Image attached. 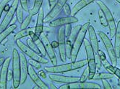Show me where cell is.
I'll list each match as a JSON object with an SVG mask.
<instances>
[{"label": "cell", "mask_w": 120, "mask_h": 89, "mask_svg": "<svg viewBox=\"0 0 120 89\" xmlns=\"http://www.w3.org/2000/svg\"><path fill=\"white\" fill-rule=\"evenodd\" d=\"M114 75L117 76L118 78L120 79V69L116 68V66L114 68Z\"/></svg>", "instance_id": "obj_41"}, {"label": "cell", "mask_w": 120, "mask_h": 89, "mask_svg": "<svg viewBox=\"0 0 120 89\" xmlns=\"http://www.w3.org/2000/svg\"><path fill=\"white\" fill-rule=\"evenodd\" d=\"M70 89L73 88H101V86L96 83L90 82H75L72 83H69Z\"/></svg>", "instance_id": "obj_19"}, {"label": "cell", "mask_w": 120, "mask_h": 89, "mask_svg": "<svg viewBox=\"0 0 120 89\" xmlns=\"http://www.w3.org/2000/svg\"><path fill=\"white\" fill-rule=\"evenodd\" d=\"M50 88H51V89H57L58 88H56V86H54V84L51 83V84H50Z\"/></svg>", "instance_id": "obj_47"}, {"label": "cell", "mask_w": 120, "mask_h": 89, "mask_svg": "<svg viewBox=\"0 0 120 89\" xmlns=\"http://www.w3.org/2000/svg\"><path fill=\"white\" fill-rule=\"evenodd\" d=\"M101 63H102V65H104V67L109 71V73H111L114 74L115 66L112 65V64L110 63L106 58L104 59V60H101Z\"/></svg>", "instance_id": "obj_27"}, {"label": "cell", "mask_w": 120, "mask_h": 89, "mask_svg": "<svg viewBox=\"0 0 120 89\" xmlns=\"http://www.w3.org/2000/svg\"><path fill=\"white\" fill-rule=\"evenodd\" d=\"M72 25L71 24H67L64 26V31H65V37L67 38L70 35L72 31Z\"/></svg>", "instance_id": "obj_37"}, {"label": "cell", "mask_w": 120, "mask_h": 89, "mask_svg": "<svg viewBox=\"0 0 120 89\" xmlns=\"http://www.w3.org/2000/svg\"><path fill=\"white\" fill-rule=\"evenodd\" d=\"M90 22H86L83 25L81 26V28L80 30V32L78 34V36L76 37L73 44H72V52H71V56H70V60L71 62H75L77 60L78 58V53L80 51V49L82 46V44L84 42L85 34L88 32V27L90 25Z\"/></svg>", "instance_id": "obj_2"}, {"label": "cell", "mask_w": 120, "mask_h": 89, "mask_svg": "<svg viewBox=\"0 0 120 89\" xmlns=\"http://www.w3.org/2000/svg\"><path fill=\"white\" fill-rule=\"evenodd\" d=\"M11 0H2V1L0 2V19H1V17L2 15L3 12L4 11V7Z\"/></svg>", "instance_id": "obj_33"}, {"label": "cell", "mask_w": 120, "mask_h": 89, "mask_svg": "<svg viewBox=\"0 0 120 89\" xmlns=\"http://www.w3.org/2000/svg\"><path fill=\"white\" fill-rule=\"evenodd\" d=\"M26 42H27L28 46L30 48H31V49L33 50L34 51H36V52H37L39 53L38 50V48H37V46H36V44L35 41H33V39H32L31 38H28L27 40H26Z\"/></svg>", "instance_id": "obj_31"}, {"label": "cell", "mask_w": 120, "mask_h": 89, "mask_svg": "<svg viewBox=\"0 0 120 89\" xmlns=\"http://www.w3.org/2000/svg\"><path fill=\"white\" fill-rule=\"evenodd\" d=\"M115 42H114V50L117 59L120 58V21L118 22L116 27L115 33Z\"/></svg>", "instance_id": "obj_21"}, {"label": "cell", "mask_w": 120, "mask_h": 89, "mask_svg": "<svg viewBox=\"0 0 120 89\" xmlns=\"http://www.w3.org/2000/svg\"><path fill=\"white\" fill-rule=\"evenodd\" d=\"M4 58H0V67H2L3 63H4Z\"/></svg>", "instance_id": "obj_45"}, {"label": "cell", "mask_w": 120, "mask_h": 89, "mask_svg": "<svg viewBox=\"0 0 120 89\" xmlns=\"http://www.w3.org/2000/svg\"><path fill=\"white\" fill-rule=\"evenodd\" d=\"M88 34H89V39H90V43L91 44V47L93 50L94 54H98V52L99 50V46H98V41L97 38V35L95 31V29L92 26L89 25L88 29Z\"/></svg>", "instance_id": "obj_18"}, {"label": "cell", "mask_w": 120, "mask_h": 89, "mask_svg": "<svg viewBox=\"0 0 120 89\" xmlns=\"http://www.w3.org/2000/svg\"><path fill=\"white\" fill-rule=\"evenodd\" d=\"M96 0H80L72 7L71 10V16L75 17L83 8H85V7H87L88 5H89L90 4L93 3Z\"/></svg>", "instance_id": "obj_20"}, {"label": "cell", "mask_w": 120, "mask_h": 89, "mask_svg": "<svg viewBox=\"0 0 120 89\" xmlns=\"http://www.w3.org/2000/svg\"><path fill=\"white\" fill-rule=\"evenodd\" d=\"M44 11L43 7H41L38 12V18L36 22V25L35 27V32L34 34L36 35L37 38H40L41 34L44 32Z\"/></svg>", "instance_id": "obj_17"}, {"label": "cell", "mask_w": 120, "mask_h": 89, "mask_svg": "<svg viewBox=\"0 0 120 89\" xmlns=\"http://www.w3.org/2000/svg\"><path fill=\"white\" fill-rule=\"evenodd\" d=\"M84 45L85 48V52H86L87 55V60H88V66L89 67L90 73L88 76L89 80H92L96 74V65L95 62V54H94L93 50L91 47V44L90 42L85 39L84 40Z\"/></svg>", "instance_id": "obj_4"}, {"label": "cell", "mask_w": 120, "mask_h": 89, "mask_svg": "<svg viewBox=\"0 0 120 89\" xmlns=\"http://www.w3.org/2000/svg\"><path fill=\"white\" fill-rule=\"evenodd\" d=\"M56 0H49V6H50V8H52L54 4H56Z\"/></svg>", "instance_id": "obj_44"}, {"label": "cell", "mask_w": 120, "mask_h": 89, "mask_svg": "<svg viewBox=\"0 0 120 89\" xmlns=\"http://www.w3.org/2000/svg\"><path fill=\"white\" fill-rule=\"evenodd\" d=\"M15 43L17 44V46L20 48V50L24 53V54L30 57L31 59L39 62L41 64H47L49 63V60L47 59H46L44 57L41 55L40 53L34 51L33 50L30 48L28 45H25V44L23 43L20 40H16Z\"/></svg>", "instance_id": "obj_5"}, {"label": "cell", "mask_w": 120, "mask_h": 89, "mask_svg": "<svg viewBox=\"0 0 120 89\" xmlns=\"http://www.w3.org/2000/svg\"><path fill=\"white\" fill-rule=\"evenodd\" d=\"M22 10H23V8L22 7V5L20 4V3H19V5L18 7L16 10V17H17V20L19 22V23H22L23 21V14H22Z\"/></svg>", "instance_id": "obj_28"}, {"label": "cell", "mask_w": 120, "mask_h": 89, "mask_svg": "<svg viewBox=\"0 0 120 89\" xmlns=\"http://www.w3.org/2000/svg\"><path fill=\"white\" fill-rule=\"evenodd\" d=\"M35 32V27H30V28H25L24 30H21L20 32L17 33L14 36V40L16 41L18 40H20L28 36H31L32 34Z\"/></svg>", "instance_id": "obj_22"}, {"label": "cell", "mask_w": 120, "mask_h": 89, "mask_svg": "<svg viewBox=\"0 0 120 89\" xmlns=\"http://www.w3.org/2000/svg\"><path fill=\"white\" fill-rule=\"evenodd\" d=\"M89 73H90V70H89V67L87 66L85 68V69L84 70L83 73L82 74V76L80 78V82H84L86 81V80L88 79V76H89Z\"/></svg>", "instance_id": "obj_32"}, {"label": "cell", "mask_w": 120, "mask_h": 89, "mask_svg": "<svg viewBox=\"0 0 120 89\" xmlns=\"http://www.w3.org/2000/svg\"><path fill=\"white\" fill-rule=\"evenodd\" d=\"M40 38L41 41L44 43V45L46 48V53L51 60V63L53 65H57V59H56V56L55 54V52L54 50V48L51 47V42L49 40V38H47V36L45 34H41Z\"/></svg>", "instance_id": "obj_11"}, {"label": "cell", "mask_w": 120, "mask_h": 89, "mask_svg": "<svg viewBox=\"0 0 120 89\" xmlns=\"http://www.w3.org/2000/svg\"><path fill=\"white\" fill-rule=\"evenodd\" d=\"M20 3L23 8V10L26 11V12H29L28 0H20Z\"/></svg>", "instance_id": "obj_35"}, {"label": "cell", "mask_w": 120, "mask_h": 89, "mask_svg": "<svg viewBox=\"0 0 120 89\" xmlns=\"http://www.w3.org/2000/svg\"><path fill=\"white\" fill-rule=\"evenodd\" d=\"M20 3V0H13L12 5L10 6V10L7 12V14L3 19L2 23L0 24V33L3 32L6 28L10 26L12 20L14 18V15L16 13V10Z\"/></svg>", "instance_id": "obj_8"}, {"label": "cell", "mask_w": 120, "mask_h": 89, "mask_svg": "<svg viewBox=\"0 0 120 89\" xmlns=\"http://www.w3.org/2000/svg\"><path fill=\"white\" fill-rule=\"evenodd\" d=\"M102 83H103V86H104V88H105V89H111L112 88V87H111L110 83L107 81L106 79H103Z\"/></svg>", "instance_id": "obj_39"}, {"label": "cell", "mask_w": 120, "mask_h": 89, "mask_svg": "<svg viewBox=\"0 0 120 89\" xmlns=\"http://www.w3.org/2000/svg\"><path fill=\"white\" fill-rule=\"evenodd\" d=\"M36 44V46L38 48V52L40 53V55H42L43 57H45L47 53H46V48L44 45V43L41 41V39H37L36 41H35Z\"/></svg>", "instance_id": "obj_26"}, {"label": "cell", "mask_w": 120, "mask_h": 89, "mask_svg": "<svg viewBox=\"0 0 120 89\" xmlns=\"http://www.w3.org/2000/svg\"><path fill=\"white\" fill-rule=\"evenodd\" d=\"M28 75L30 76L32 81L35 83L36 86H38L41 89H49V86L44 83L43 82L41 78L38 75V74L36 72L34 68L28 64Z\"/></svg>", "instance_id": "obj_15"}, {"label": "cell", "mask_w": 120, "mask_h": 89, "mask_svg": "<svg viewBox=\"0 0 120 89\" xmlns=\"http://www.w3.org/2000/svg\"><path fill=\"white\" fill-rule=\"evenodd\" d=\"M17 27H18V26H17L15 24H11L7 28H6L3 32H2L1 33H0V44H1L8 36H9L11 33H12Z\"/></svg>", "instance_id": "obj_23"}, {"label": "cell", "mask_w": 120, "mask_h": 89, "mask_svg": "<svg viewBox=\"0 0 120 89\" xmlns=\"http://www.w3.org/2000/svg\"><path fill=\"white\" fill-rule=\"evenodd\" d=\"M12 72L13 79L12 86L14 88H18L20 86V53L18 50L14 48L12 50Z\"/></svg>", "instance_id": "obj_3"}, {"label": "cell", "mask_w": 120, "mask_h": 89, "mask_svg": "<svg viewBox=\"0 0 120 89\" xmlns=\"http://www.w3.org/2000/svg\"><path fill=\"white\" fill-rule=\"evenodd\" d=\"M12 79H13L12 70H8V73H7V82L11 81Z\"/></svg>", "instance_id": "obj_40"}, {"label": "cell", "mask_w": 120, "mask_h": 89, "mask_svg": "<svg viewBox=\"0 0 120 89\" xmlns=\"http://www.w3.org/2000/svg\"><path fill=\"white\" fill-rule=\"evenodd\" d=\"M118 84H119V86L120 87V79L119 78V81H118Z\"/></svg>", "instance_id": "obj_48"}, {"label": "cell", "mask_w": 120, "mask_h": 89, "mask_svg": "<svg viewBox=\"0 0 120 89\" xmlns=\"http://www.w3.org/2000/svg\"><path fill=\"white\" fill-rule=\"evenodd\" d=\"M38 74V75L40 77H41L43 78H46V73L44 72V70H40Z\"/></svg>", "instance_id": "obj_43"}, {"label": "cell", "mask_w": 120, "mask_h": 89, "mask_svg": "<svg viewBox=\"0 0 120 89\" xmlns=\"http://www.w3.org/2000/svg\"><path fill=\"white\" fill-rule=\"evenodd\" d=\"M116 1L118 3H119V4H120V0H116Z\"/></svg>", "instance_id": "obj_49"}, {"label": "cell", "mask_w": 120, "mask_h": 89, "mask_svg": "<svg viewBox=\"0 0 120 89\" xmlns=\"http://www.w3.org/2000/svg\"><path fill=\"white\" fill-rule=\"evenodd\" d=\"M28 64H30V65H32L33 68H35L36 69H40L41 68V63H40L39 62H38L35 60H33L30 58V60H29V61H28Z\"/></svg>", "instance_id": "obj_34"}, {"label": "cell", "mask_w": 120, "mask_h": 89, "mask_svg": "<svg viewBox=\"0 0 120 89\" xmlns=\"http://www.w3.org/2000/svg\"><path fill=\"white\" fill-rule=\"evenodd\" d=\"M98 17H99V20H100L101 24L103 27H107L108 26V22L106 21V17H105L104 12H102V10H101V9L98 10Z\"/></svg>", "instance_id": "obj_30"}, {"label": "cell", "mask_w": 120, "mask_h": 89, "mask_svg": "<svg viewBox=\"0 0 120 89\" xmlns=\"http://www.w3.org/2000/svg\"><path fill=\"white\" fill-rule=\"evenodd\" d=\"M67 2V0H58L54 6L51 8V11L44 17V22H49L54 20L57 17V15L60 13V12L62 11Z\"/></svg>", "instance_id": "obj_10"}, {"label": "cell", "mask_w": 120, "mask_h": 89, "mask_svg": "<svg viewBox=\"0 0 120 89\" xmlns=\"http://www.w3.org/2000/svg\"><path fill=\"white\" fill-rule=\"evenodd\" d=\"M85 65H88L87 59H84L80 61L71 62L70 63H66L63 65H56L53 66L45 67L44 70L46 72L50 73H65V72L75 70L77 69L81 68Z\"/></svg>", "instance_id": "obj_1"}, {"label": "cell", "mask_w": 120, "mask_h": 89, "mask_svg": "<svg viewBox=\"0 0 120 89\" xmlns=\"http://www.w3.org/2000/svg\"><path fill=\"white\" fill-rule=\"evenodd\" d=\"M58 42H59V52L61 60L64 63L67 60L66 55V41H65V31L64 26H61L58 30Z\"/></svg>", "instance_id": "obj_9"}, {"label": "cell", "mask_w": 120, "mask_h": 89, "mask_svg": "<svg viewBox=\"0 0 120 89\" xmlns=\"http://www.w3.org/2000/svg\"><path fill=\"white\" fill-rule=\"evenodd\" d=\"M98 36L101 38L102 42L104 44V46L106 48V52L108 53L109 59L111 60V63L112 64V65L116 66L117 64V58L116 56L114 46L112 44V42H111L109 38L106 35V34H105L104 32L99 31L98 32Z\"/></svg>", "instance_id": "obj_6"}, {"label": "cell", "mask_w": 120, "mask_h": 89, "mask_svg": "<svg viewBox=\"0 0 120 89\" xmlns=\"http://www.w3.org/2000/svg\"><path fill=\"white\" fill-rule=\"evenodd\" d=\"M78 22V19L76 18L75 17L73 16H68V17H64L61 18L54 19L49 22V26L52 27H61L64 26L67 24H72Z\"/></svg>", "instance_id": "obj_14"}, {"label": "cell", "mask_w": 120, "mask_h": 89, "mask_svg": "<svg viewBox=\"0 0 120 89\" xmlns=\"http://www.w3.org/2000/svg\"><path fill=\"white\" fill-rule=\"evenodd\" d=\"M97 4L100 7V9L102 10V12H104L106 21L108 22V26L109 27V32H110V36L111 38H114L115 33H116V25L115 24V21L114 19V17L112 15V13L111 12L110 10L109 7L101 1H98Z\"/></svg>", "instance_id": "obj_7"}, {"label": "cell", "mask_w": 120, "mask_h": 89, "mask_svg": "<svg viewBox=\"0 0 120 89\" xmlns=\"http://www.w3.org/2000/svg\"><path fill=\"white\" fill-rule=\"evenodd\" d=\"M114 77V74L111 73H96L94 75V80H103V79H112Z\"/></svg>", "instance_id": "obj_25"}, {"label": "cell", "mask_w": 120, "mask_h": 89, "mask_svg": "<svg viewBox=\"0 0 120 89\" xmlns=\"http://www.w3.org/2000/svg\"><path fill=\"white\" fill-rule=\"evenodd\" d=\"M95 62H96V68H98V70H100L101 68L102 63H101V58H100L98 54H96L95 55Z\"/></svg>", "instance_id": "obj_36"}, {"label": "cell", "mask_w": 120, "mask_h": 89, "mask_svg": "<svg viewBox=\"0 0 120 89\" xmlns=\"http://www.w3.org/2000/svg\"><path fill=\"white\" fill-rule=\"evenodd\" d=\"M32 15H30V14L25 17V18L23 20L22 22L21 23V25H20V29L21 30H24L25 28H28V25L30 24V22H31V20H32Z\"/></svg>", "instance_id": "obj_29"}, {"label": "cell", "mask_w": 120, "mask_h": 89, "mask_svg": "<svg viewBox=\"0 0 120 89\" xmlns=\"http://www.w3.org/2000/svg\"><path fill=\"white\" fill-rule=\"evenodd\" d=\"M16 20H17V17H14V18L12 20V21H11V22H10V25L15 24V22H16Z\"/></svg>", "instance_id": "obj_46"}, {"label": "cell", "mask_w": 120, "mask_h": 89, "mask_svg": "<svg viewBox=\"0 0 120 89\" xmlns=\"http://www.w3.org/2000/svg\"><path fill=\"white\" fill-rule=\"evenodd\" d=\"M63 9H64V14H65V15H66L67 17H68V16H71V9H70L69 4L66 3V4H64V6Z\"/></svg>", "instance_id": "obj_38"}, {"label": "cell", "mask_w": 120, "mask_h": 89, "mask_svg": "<svg viewBox=\"0 0 120 89\" xmlns=\"http://www.w3.org/2000/svg\"><path fill=\"white\" fill-rule=\"evenodd\" d=\"M51 47H52L54 49H55L56 48H59V42H58V41L54 40V41H52V42H51Z\"/></svg>", "instance_id": "obj_42"}, {"label": "cell", "mask_w": 120, "mask_h": 89, "mask_svg": "<svg viewBox=\"0 0 120 89\" xmlns=\"http://www.w3.org/2000/svg\"><path fill=\"white\" fill-rule=\"evenodd\" d=\"M49 77L51 81L62 83H72L78 82L80 81V78L76 76H65L57 74H51L49 75Z\"/></svg>", "instance_id": "obj_16"}, {"label": "cell", "mask_w": 120, "mask_h": 89, "mask_svg": "<svg viewBox=\"0 0 120 89\" xmlns=\"http://www.w3.org/2000/svg\"><path fill=\"white\" fill-rule=\"evenodd\" d=\"M20 85H22L26 81L28 75V62L25 55L22 52L20 53Z\"/></svg>", "instance_id": "obj_13"}, {"label": "cell", "mask_w": 120, "mask_h": 89, "mask_svg": "<svg viewBox=\"0 0 120 89\" xmlns=\"http://www.w3.org/2000/svg\"><path fill=\"white\" fill-rule=\"evenodd\" d=\"M12 58H7L4 60L0 72V89H6L7 83V73Z\"/></svg>", "instance_id": "obj_12"}, {"label": "cell", "mask_w": 120, "mask_h": 89, "mask_svg": "<svg viewBox=\"0 0 120 89\" xmlns=\"http://www.w3.org/2000/svg\"><path fill=\"white\" fill-rule=\"evenodd\" d=\"M43 1L44 0H35L33 4V7L31 8V10H29V14L32 16H34L38 14L40 9L42 7Z\"/></svg>", "instance_id": "obj_24"}]
</instances>
